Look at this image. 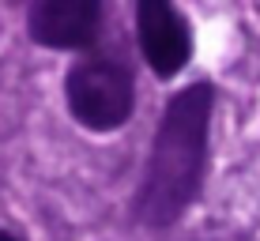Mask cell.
<instances>
[{
    "instance_id": "obj_1",
    "label": "cell",
    "mask_w": 260,
    "mask_h": 241,
    "mask_svg": "<svg viewBox=\"0 0 260 241\" xmlns=\"http://www.w3.org/2000/svg\"><path fill=\"white\" fill-rule=\"evenodd\" d=\"M211 113L215 83L196 79L170 94L158 113L155 136L147 147L140 185L132 192V222L143 230H170L185 219V211L200 200L211 155Z\"/></svg>"
},
{
    "instance_id": "obj_2",
    "label": "cell",
    "mask_w": 260,
    "mask_h": 241,
    "mask_svg": "<svg viewBox=\"0 0 260 241\" xmlns=\"http://www.w3.org/2000/svg\"><path fill=\"white\" fill-rule=\"evenodd\" d=\"M64 106L79 128L94 136L117 132L136 110V79L121 60L91 53L64 72Z\"/></svg>"
},
{
    "instance_id": "obj_3",
    "label": "cell",
    "mask_w": 260,
    "mask_h": 241,
    "mask_svg": "<svg viewBox=\"0 0 260 241\" xmlns=\"http://www.w3.org/2000/svg\"><path fill=\"white\" fill-rule=\"evenodd\" d=\"M136 42L155 79H177L192 60V26L185 12L170 0L136 4Z\"/></svg>"
},
{
    "instance_id": "obj_4",
    "label": "cell",
    "mask_w": 260,
    "mask_h": 241,
    "mask_svg": "<svg viewBox=\"0 0 260 241\" xmlns=\"http://www.w3.org/2000/svg\"><path fill=\"white\" fill-rule=\"evenodd\" d=\"M106 23L102 0H34L26 8V34L42 49L87 53Z\"/></svg>"
},
{
    "instance_id": "obj_5",
    "label": "cell",
    "mask_w": 260,
    "mask_h": 241,
    "mask_svg": "<svg viewBox=\"0 0 260 241\" xmlns=\"http://www.w3.org/2000/svg\"><path fill=\"white\" fill-rule=\"evenodd\" d=\"M0 241H23L19 234H12V230H4V226H0Z\"/></svg>"
}]
</instances>
